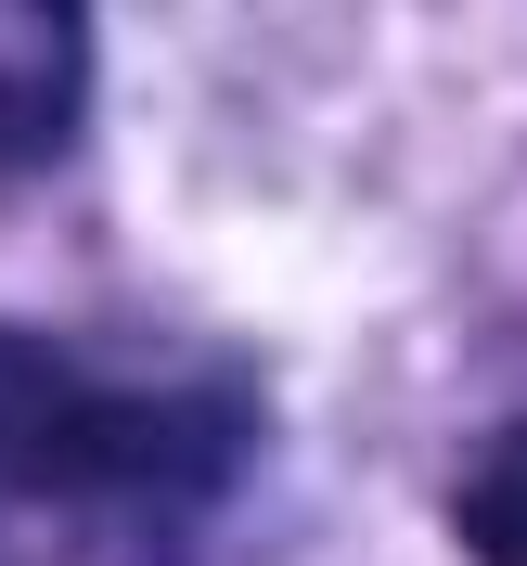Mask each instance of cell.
<instances>
[{
	"instance_id": "7a4b0ae2",
	"label": "cell",
	"mask_w": 527,
	"mask_h": 566,
	"mask_svg": "<svg viewBox=\"0 0 527 566\" xmlns=\"http://www.w3.org/2000/svg\"><path fill=\"white\" fill-rule=\"evenodd\" d=\"M463 554L476 566H527V424L463 476Z\"/></svg>"
},
{
	"instance_id": "6da1fadb",
	"label": "cell",
	"mask_w": 527,
	"mask_h": 566,
	"mask_svg": "<svg viewBox=\"0 0 527 566\" xmlns=\"http://www.w3.org/2000/svg\"><path fill=\"white\" fill-rule=\"evenodd\" d=\"M207 412L193 399H141L77 374L39 335H0V476L39 490H155V476H207Z\"/></svg>"
}]
</instances>
